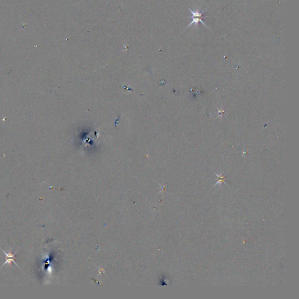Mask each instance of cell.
<instances>
[{
    "label": "cell",
    "instance_id": "obj_1",
    "mask_svg": "<svg viewBox=\"0 0 299 299\" xmlns=\"http://www.w3.org/2000/svg\"><path fill=\"white\" fill-rule=\"evenodd\" d=\"M189 11H190V12L192 13V17H189V18H192V19H193V21H192V22H191V23H190V24L188 26V27H189V26H191V25H193L194 23H195L196 25H197L199 22H201V23H202L203 25H204L205 26H207L206 25V24H205V23L203 21H202V19L203 18L207 17H203V16H202V14H203V13L205 12V11H203V12H199L198 11H196L195 12H194V11L191 10V9H189Z\"/></svg>",
    "mask_w": 299,
    "mask_h": 299
},
{
    "label": "cell",
    "instance_id": "obj_2",
    "mask_svg": "<svg viewBox=\"0 0 299 299\" xmlns=\"http://www.w3.org/2000/svg\"><path fill=\"white\" fill-rule=\"evenodd\" d=\"M0 249H1L2 251H3L4 254L6 255V261L4 262V264H3L2 267H3L5 264H6L7 263H10L11 264V262H13V263H14V264H15L17 267H18V265L16 264V262H15V261H14V258H15V257H14V255H15V254L16 253H15V254H12L11 252H10L8 254H7V253L6 252H5L3 249H2L1 248H0Z\"/></svg>",
    "mask_w": 299,
    "mask_h": 299
},
{
    "label": "cell",
    "instance_id": "obj_3",
    "mask_svg": "<svg viewBox=\"0 0 299 299\" xmlns=\"http://www.w3.org/2000/svg\"><path fill=\"white\" fill-rule=\"evenodd\" d=\"M215 174L216 175L217 178H218V181L215 184L214 186L216 185L217 184H220V185H221L222 183H225L227 185V184L225 182V180L227 179V178L226 177V175H223L221 173L220 175L217 174L216 172H215Z\"/></svg>",
    "mask_w": 299,
    "mask_h": 299
}]
</instances>
